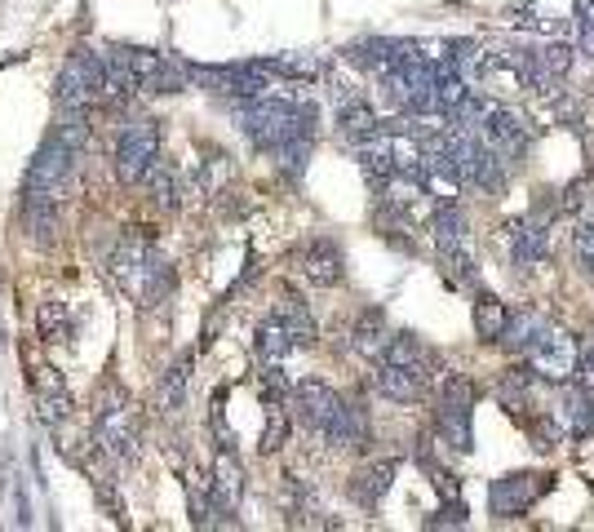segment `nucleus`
<instances>
[{"mask_svg":"<svg viewBox=\"0 0 594 532\" xmlns=\"http://www.w3.org/2000/svg\"><path fill=\"white\" fill-rule=\"evenodd\" d=\"M373 386H378V395H386V399H395V404H413V399L426 395L430 373H426V369H408V364H386V360H382V369L373 373Z\"/></svg>","mask_w":594,"mask_h":532,"instance_id":"nucleus-16","label":"nucleus"},{"mask_svg":"<svg viewBox=\"0 0 594 532\" xmlns=\"http://www.w3.org/2000/svg\"><path fill=\"white\" fill-rule=\"evenodd\" d=\"M337 129H341L346 143L360 147V143H369V138L382 134V121H378V112L369 106V98H350V102L337 106Z\"/></svg>","mask_w":594,"mask_h":532,"instance_id":"nucleus-21","label":"nucleus"},{"mask_svg":"<svg viewBox=\"0 0 594 532\" xmlns=\"http://www.w3.org/2000/svg\"><path fill=\"white\" fill-rule=\"evenodd\" d=\"M576 360H581V347H576V338H572L568 329H559V325H546V329L537 333V342L528 347V364L537 369V377H546V382H554V386H563L568 377H576Z\"/></svg>","mask_w":594,"mask_h":532,"instance_id":"nucleus-7","label":"nucleus"},{"mask_svg":"<svg viewBox=\"0 0 594 532\" xmlns=\"http://www.w3.org/2000/svg\"><path fill=\"white\" fill-rule=\"evenodd\" d=\"M576 382L594 390V342H590V347H581V360H576Z\"/></svg>","mask_w":594,"mask_h":532,"instance_id":"nucleus-40","label":"nucleus"},{"mask_svg":"<svg viewBox=\"0 0 594 532\" xmlns=\"http://www.w3.org/2000/svg\"><path fill=\"white\" fill-rule=\"evenodd\" d=\"M240 497H245V471H240V462L231 457V449H222V457L213 466V514L222 523H235Z\"/></svg>","mask_w":594,"mask_h":532,"instance_id":"nucleus-13","label":"nucleus"},{"mask_svg":"<svg viewBox=\"0 0 594 532\" xmlns=\"http://www.w3.org/2000/svg\"><path fill=\"white\" fill-rule=\"evenodd\" d=\"M93 444L111 462H134L143 453V412L125 390H107L93 408Z\"/></svg>","mask_w":594,"mask_h":532,"instance_id":"nucleus-3","label":"nucleus"},{"mask_svg":"<svg viewBox=\"0 0 594 532\" xmlns=\"http://www.w3.org/2000/svg\"><path fill=\"white\" fill-rule=\"evenodd\" d=\"M341 249L328 240V236H320V240H311L306 249H302V275L311 280V284H320V288H333V284H341Z\"/></svg>","mask_w":594,"mask_h":532,"instance_id":"nucleus-17","label":"nucleus"},{"mask_svg":"<svg viewBox=\"0 0 594 532\" xmlns=\"http://www.w3.org/2000/svg\"><path fill=\"white\" fill-rule=\"evenodd\" d=\"M107 271H111V280H115V284H121L125 293H134L143 306H152V302L169 297V288H173V271H169V262L156 253L152 236H143L138 227H134L130 236L115 240V249H111V258H107Z\"/></svg>","mask_w":594,"mask_h":532,"instance_id":"nucleus-1","label":"nucleus"},{"mask_svg":"<svg viewBox=\"0 0 594 532\" xmlns=\"http://www.w3.org/2000/svg\"><path fill=\"white\" fill-rule=\"evenodd\" d=\"M187 506H191V523L195 528L213 523V479H204L195 466L187 471Z\"/></svg>","mask_w":594,"mask_h":532,"instance_id":"nucleus-29","label":"nucleus"},{"mask_svg":"<svg viewBox=\"0 0 594 532\" xmlns=\"http://www.w3.org/2000/svg\"><path fill=\"white\" fill-rule=\"evenodd\" d=\"M240 129L262 151H276L293 138H315V106L280 102V98H254L249 106H240Z\"/></svg>","mask_w":594,"mask_h":532,"instance_id":"nucleus-2","label":"nucleus"},{"mask_svg":"<svg viewBox=\"0 0 594 532\" xmlns=\"http://www.w3.org/2000/svg\"><path fill=\"white\" fill-rule=\"evenodd\" d=\"M533 54H537V63L546 67V76H554V80H563V76L572 71V49L559 45V41H546V45L533 49Z\"/></svg>","mask_w":594,"mask_h":532,"instance_id":"nucleus-36","label":"nucleus"},{"mask_svg":"<svg viewBox=\"0 0 594 532\" xmlns=\"http://www.w3.org/2000/svg\"><path fill=\"white\" fill-rule=\"evenodd\" d=\"M480 134H484L511 165H524V156H528V147H533V129H528V121L515 112V106H489Z\"/></svg>","mask_w":594,"mask_h":532,"instance_id":"nucleus-9","label":"nucleus"},{"mask_svg":"<svg viewBox=\"0 0 594 532\" xmlns=\"http://www.w3.org/2000/svg\"><path fill=\"white\" fill-rule=\"evenodd\" d=\"M426 523H430V528H439V523H452V528H461V523H466V506L452 497V506H444V510H439L435 519H426Z\"/></svg>","mask_w":594,"mask_h":532,"instance_id":"nucleus-39","label":"nucleus"},{"mask_svg":"<svg viewBox=\"0 0 594 532\" xmlns=\"http://www.w3.org/2000/svg\"><path fill=\"white\" fill-rule=\"evenodd\" d=\"M511 267L515 271H537V267H546V258H550V231H546V223L537 218V213H528V218H515L511 227Z\"/></svg>","mask_w":594,"mask_h":532,"instance_id":"nucleus-12","label":"nucleus"},{"mask_svg":"<svg viewBox=\"0 0 594 532\" xmlns=\"http://www.w3.org/2000/svg\"><path fill=\"white\" fill-rule=\"evenodd\" d=\"M386 342H391V329H386V315H382L378 306L355 319V329H350V347L360 351L365 360H382V355H386Z\"/></svg>","mask_w":594,"mask_h":532,"instance_id":"nucleus-22","label":"nucleus"},{"mask_svg":"<svg viewBox=\"0 0 594 532\" xmlns=\"http://www.w3.org/2000/svg\"><path fill=\"white\" fill-rule=\"evenodd\" d=\"M36 408H41V421L49 426V431H58V426L76 412V399H71L58 369H36Z\"/></svg>","mask_w":594,"mask_h":532,"instance_id":"nucleus-15","label":"nucleus"},{"mask_svg":"<svg viewBox=\"0 0 594 532\" xmlns=\"http://www.w3.org/2000/svg\"><path fill=\"white\" fill-rule=\"evenodd\" d=\"M395 471H400L395 462H373V466H365L360 475L350 479V497L360 501V506H369V510H373V506H378V501L391 493V484H395Z\"/></svg>","mask_w":594,"mask_h":532,"instance_id":"nucleus-23","label":"nucleus"},{"mask_svg":"<svg viewBox=\"0 0 594 532\" xmlns=\"http://www.w3.org/2000/svg\"><path fill=\"white\" fill-rule=\"evenodd\" d=\"M76 156H80L76 147H67L58 134H49V143L36 151V160H32V169H27V186L58 195V191L67 186L71 169H76Z\"/></svg>","mask_w":594,"mask_h":532,"instance_id":"nucleus-11","label":"nucleus"},{"mask_svg":"<svg viewBox=\"0 0 594 532\" xmlns=\"http://www.w3.org/2000/svg\"><path fill=\"white\" fill-rule=\"evenodd\" d=\"M341 404H346V399H341L328 382H320V377H306V382L293 386V408H298L302 426H306V431H315V435L328 431V421L341 412Z\"/></svg>","mask_w":594,"mask_h":532,"instance_id":"nucleus-10","label":"nucleus"},{"mask_svg":"<svg viewBox=\"0 0 594 532\" xmlns=\"http://www.w3.org/2000/svg\"><path fill=\"white\" fill-rule=\"evenodd\" d=\"M506 329H511V306L497 293L474 297V338H480L484 347H502Z\"/></svg>","mask_w":594,"mask_h":532,"instance_id":"nucleus-20","label":"nucleus"},{"mask_svg":"<svg viewBox=\"0 0 594 532\" xmlns=\"http://www.w3.org/2000/svg\"><path fill=\"white\" fill-rule=\"evenodd\" d=\"M546 325H550V319H546L541 310H519V315H511V329H506L502 347L515 351V355H528V347L537 342V333H541Z\"/></svg>","mask_w":594,"mask_h":532,"instance_id":"nucleus-26","label":"nucleus"},{"mask_svg":"<svg viewBox=\"0 0 594 532\" xmlns=\"http://www.w3.org/2000/svg\"><path fill=\"white\" fill-rule=\"evenodd\" d=\"M160 160V129L152 121H138L115 143V178L121 182H143L147 169Z\"/></svg>","mask_w":594,"mask_h":532,"instance_id":"nucleus-8","label":"nucleus"},{"mask_svg":"<svg viewBox=\"0 0 594 532\" xmlns=\"http://www.w3.org/2000/svg\"><path fill=\"white\" fill-rule=\"evenodd\" d=\"M254 347H258V360H262V364H280V360H284V355L298 347L280 310H276V315H267L262 325H258V333H254Z\"/></svg>","mask_w":594,"mask_h":532,"instance_id":"nucleus-24","label":"nucleus"},{"mask_svg":"<svg viewBox=\"0 0 594 532\" xmlns=\"http://www.w3.org/2000/svg\"><path fill=\"white\" fill-rule=\"evenodd\" d=\"M284 440H289V412H284V404H271L267 408V426H262V453H280L284 449Z\"/></svg>","mask_w":594,"mask_h":532,"instance_id":"nucleus-34","label":"nucleus"},{"mask_svg":"<svg viewBox=\"0 0 594 532\" xmlns=\"http://www.w3.org/2000/svg\"><path fill=\"white\" fill-rule=\"evenodd\" d=\"M524 431H528V440H533V449H537V453H554V449H559V440H563V431H559V421H554L550 412L524 417Z\"/></svg>","mask_w":594,"mask_h":532,"instance_id":"nucleus-31","label":"nucleus"},{"mask_svg":"<svg viewBox=\"0 0 594 532\" xmlns=\"http://www.w3.org/2000/svg\"><path fill=\"white\" fill-rule=\"evenodd\" d=\"M267 71L271 76H289V80H311V76H320V58H311V54H284V58H271Z\"/></svg>","mask_w":594,"mask_h":532,"instance_id":"nucleus-33","label":"nucleus"},{"mask_svg":"<svg viewBox=\"0 0 594 532\" xmlns=\"http://www.w3.org/2000/svg\"><path fill=\"white\" fill-rule=\"evenodd\" d=\"M585 204V182H572V186H563V200H559V208L563 213H576Z\"/></svg>","mask_w":594,"mask_h":532,"instance_id":"nucleus-41","label":"nucleus"},{"mask_svg":"<svg viewBox=\"0 0 594 532\" xmlns=\"http://www.w3.org/2000/svg\"><path fill=\"white\" fill-rule=\"evenodd\" d=\"M143 182H147V191H152V204H156V208H165V213H169V208H178V204H182V182H178V173H173L165 160H156V165L147 169V178H143Z\"/></svg>","mask_w":594,"mask_h":532,"instance_id":"nucleus-27","label":"nucleus"},{"mask_svg":"<svg viewBox=\"0 0 594 532\" xmlns=\"http://www.w3.org/2000/svg\"><path fill=\"white\" fill-rule=\"evenodd\" d=\"M258 382H262V395H267L271 404H284V399H293V382L284 377V369H280V364H262Z\"/></svg>","mask_w":594,"mask_h":532,"instance_id":"nucleus-37","label":"nucleus"},{"mask_svg":"<svg viewBox=\"0 0 594 532\" xmlns=\"http://www.w3.org/2000/svg\"><path fill=\"white\" fill-rule=\"evenodd\" d=\"M563 421H568V435L572 440H594V390L590 386L576 382V390H568Z\"/></svg>","mask_w":594,"mask_h":532,"instance_id":"nucleus-25","label":"nucleus"},{"mask_svg":"<svg viewBox=\"0 0 594 532\" xmlns=\"http://www.w3.org/2000/svg\"><path fill=\"white\" fill-rule=\"evenodd\" d=\"M102 80H107V58L76 49L58 71V106L63 112H85V102L102 93Z\"/></svg>","mask_w":594,"mask_h":532,"instance_id":"nucleus-6","label":"nucleus"},{"mask_svg":"<svg viewBox=\"0 0 594 532\" xmlns=\"http://www.w3.org/2000/svg\"><path fill=\"white\" fill-rule=\"evenodd\" d=\"M572 23H576V54L594 63V0H576Z\"/></svg>","mask_w":594,"mask_h":532,"instance_id":"nucleus-35","label":"nucleus"},{"mask_svg":"<svg viewBox=\"0 0 594 532\" xmlns=\"http://www.w3.org/2000/svg\"><path fill=\"white\" fill-rule=\"evenodd\" d=\"M572 258H576V267L585 275H594V223L590 218L576 223V231H572Z\"/></svg>","mask_w":594,"mask_h":532,"instance_id":"nucleus-38","label":"nucleus"},{"mask_svg":"<svg viewBox=\"0 0 594 532\" xmlns=\"http://www.w3.org/2000/svg\"><path fill=\"white\" fill-rule=\"evenodd\" d=\"M554 488V475L550 471H515V475H502L489 484V510L497 519H519L528 514L546 493Z\"/></svg>","mask_w":594,"mask_h":532,"instance_id":"nucleus-5","label":"nucleus"},{"mask_svg":"<svg viewBox=\"0 0 594 532\" xmlns=\"http://www.w3.org/2000/svg\"><path fill=\"white\" fill-rule=\"evenodd\" d=\"M23 231H27V240L36 249L54 245V231H58V195L36 191V186L23 191Z\"/></svg>","mask_w":594,"mask_h":532,"instance_id":"nucleus-14","label":"nucleus"},{"mask_svg":"<svg viewBox=\"0 0 594 532\" xmlns=\"http://www.w3.org/2000/svg\"><path fill=\"white\" fill-rule=\"evenodd\" d=\"M191 373H195V351H182V355L160 373V386H156V408H160V412H178V408L187 404Z\"/></svg>","mask_w":594,"mask_h":532,"instance_id":"nucleus-19","label":"nucleus"},{"mask_svg":"<svg viewBox=\"0 0 594 532\" xmlns=\"http://www.w3.org/2000/svg\"><path fill=\"white\" fill-rule=\"evenodd\" d=\"M382 360H386V364H408V369H426V373H430V351L422 347L417 333H391Z\"/></svg>","mask_w":594,"mask_h":532,"instance_id":"nucleus-28","label":"nucleus"},{"mask_svg":"<svg viewBox=\"0 0 594 532\" xmlns=\"http://www.w3.org/2000/svg\"><path fill=\"white\" fill-rule=\"evenodd\" d=\"M280 315H284V325H289V333H293L298 347H311L315 342V319H311V310L298 297H284L280 302Z\"/></svg>","mask_w":594,"mask_h":532,"instance_id":"nucleus-30","label":"nucleus"},{"mask_svg":"<svg viewBox=\"0 0 594 532\" xmlns=\"http://www.w3.org/2000/svg\"><path fill=\"white\" fill-rule=\"evenodd\" d=\"M435 431L452 453L474 449V382L466 373H448L439 382V408H435Z\"/></svg>","mask_w":594,"mask_h":532,"instance_id":"nucleus-4","label":"nucleus"},{"mask_svg":"<svg viewBox=\"0 0 594 532\" xmlns=\"http://www.w3.org/2000/svg\"><path fill=\"white\" fill-rule=\"evenodd\" d=\"M36 325H41V338L45 342H67L71 338V325H67V310H63V302H45L41 306V315H36Z\"/></svg>","mask_w":594,"mask_h":532,"instance_id":"nucleus-32","label":"nucleus"},{"mask_svg":"<svg viewBox=\"0 0 594 532\" xmlns=\"http://www.w3.org/2000/svg\"><path fill=\"white\" fill-rule=\"evenodd\" d=\"M320 440L328 449H365L369 444V412L360 404H341V412L328 421V431Z\"/></svg>","mask_w":594,"mask_h":532,"instance_id":"nucleus-18","label":"nucleus"}]
</instances>
